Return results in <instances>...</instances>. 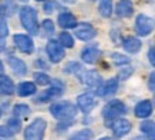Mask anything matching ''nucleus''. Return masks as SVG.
Returning <instances> with one entry per match:
<instances>
[{
  "label": "nucleus",
  "instance_id": "1",
  "mask_svg": "<svg viewBox=\"0 0 155 140\" xmlns=\"http://www.w3.org/2000/svg\"><path fill=\"white\" fill-rule=\"evenodd\" d=\"M50 112L56 119L63 122H70L73 117L77 115V107L71 102L67 101H61V102H56L50 106Z\"/></svg>",
  "mask_w": 155,
  "mask_h": 140
},
{
  "label": "nucleus",
  "instance_id": "2",
  "mask_svg": "<svg viewBox=\"0 0 155 140\" xmlns=\"http://www.w3.org/2000/svg\"><path fill=\"white\" fill-rule=\"evenodd\" d=\"M127 113V106L124 105V102L118 101V99H114V101H110V102L103 107V117L107 122V126L111 125L114 120L120 119L121 116H124Z\"/></svg>",
  "mask_w": 155,
  "mask_h": 140
},
{
  "label": "nucleus",
  "instance_id": "3",
  "mask_svg": "<svg viewBox=\"0 0 155 140\" xmlns=\"http://www.w3.org/2000/svg\"><path fill=\"white\" fill-rule=\"evenodd\" d=\"M20 21L26 30L30 34L38 33V21H37V13L33 7L24 6L20 9Z\"/></svg>",
  "mask_w": 155,
  "mask_h": 140
},
{
  "label": "nucleus",
  "instance_id": "4",
  "mask_svg": "<svg viewBox=\"0 0 155 140\" xmlns=\"http://www.w3.org/2000/svg\"><path fill=\"white\" fill-rule=\"evenodd\" d=\"M46 127H47V122L44 119H41V117L34 119L24 129V140H43Z\"/></svg>",
  "mask_w": 155,
  "mask_h": 140
},
{
  "label": "nucleus",
  "instance_id": "5",
  "mask_svg": "<svg viewBox=\"0 0 155 140\" xmlns=\"http://www.w3.org/2000/svg\"><path fill=\"white\" fill-rule=\"evenodd\" d=\"M152 28H154V21L145 16V14H138L135 20V31L138 36L145 37L150 33H152Z\"/></svg>",
  "mask_w": 155,
  "mask_h": 140
},
{
  "label": "nucleus",
  "instance_id": "6",
  "mask_svg": "<svg viewBox=\"0 0 155 140\" xmlns=\"http://www.w3.org/2000/svg\"><path fill=\"white\" fill-rule=\"evenodd\" d=\"M46 51H47V55L51 62H60V61L64 58V55H66L63 45H61L60 42L54 41V40H50V41L47 42Z\"/></svg>",
  "mask_w": 155,
  "mask_h": 140
},
{
  "label": "nucleus",
  "instance_id": "7",
  "mask_svg": "<svg viewBox=\"0 0 155 140\" xmlns=\"http://www.w3.org/2000/svg\"><path fill=\"white\" fill-rule=\"evenodd\" d=\"M75 37L80 38L81 41H90V40H93V38L97 36V31H95V28L88 23H81L80 26H77L75 27Z\"/></svg>",
  "mask_w": 155,
  "mask_h": 140
},
{
  "label": "nucleus",
  "instance_id": "8",
  "mask_svg": "<svg viewBox=\"0 0 155 140\" xmlns=\"http://www.w3.org/2000/svg\"><path fill=\"white\" fill-rule=\"evenodd\" d=\"M14 40V44L16 47L19 48L21 52L24 54H31L34 50V44H33V40L28 37V36H24V34H16L13 37Z\"/></svg>",
  "mask_w": 155,
  "mask_h": 140
},
{
  "label": "nucleus",
  "instance_id": "9",
  "mask_svg": "<svg viewBox=\"0 0 155 140\" xmlns=\"http://www.w3.org/2000/svg\"><path fill=\"white\" fill-rule=\"evenodd\" d=\"M111 129H113L114 136L120 139V137H124L125 135H128L131 132V123L127 120V119H117L115 122H113L111 125Z\"/></svg>",
  "mask_w": 155,
  "mask_h": 140
},
{
  "label": "nucleus",
  "instance_id": "10",
  "mask_svg": "<svg viewBox=\"0 0 155 140\" xmlns=\"http://www.w3.org/2000/svg\"><path fill=\"white\" fill-rule=\"evenodd\" d=\"M77 105L81 109V112L84 113H90L97 105V101L95 98L91 95V93H83L77 98Z\"/></svg>",
  "mask_w": 155,
  "mask_h": 140
},
{
  "label": "nucleus",
  "instance_id": "11",
  "mask_svg": "<svg viewBox=\"0 0 155 140\" xmlns=\"http://www.w3.org/2000/svg\"><path fill=\"white\" fill-rule=\"evenodd\" d=\"M57 85H54V86H51L50 89H47L46 92H43L40 96H38L37 99H36V102H47V101H50V99L53 98H57V96H60L61 93L64 92V86L61 85V82H56Z\"/></svg>",
  "mask_w": 155,
  "mask_h": 140
},
{
  "label": "nucleus",
  "instance_id": "12",
  "mask_svg": "<svg viewBox=\"0 0 155 140\" xmlns=\"http://www.w3.org/2000/svg\"><path fill=\"white\" fill-rule=\"evenodd\" d=\"M80 79L83 81V84H85L90 88H98L100 85H101V82H103L100 74L95 72V71H85L84 74L81 75Z\"/></svg>",
  "mask_w": 155,
  "mask_h": 140
},
{
  "label": "nucleus",
  "instance_id": "13",
  "mask_svg": "<svg viewBox=\"0 0 155 140\" xmlns=\"http://www.w3.org/2000/svg\"><path fill=\"white\" fill-rule=\"evenodd\" d=\"M101 57V51L97 47H85L81 51V60L84 61L85 64H95Z\"/></svg>",
  "mask_w": 155,
  "mask_h": 140
},
{
  "label": "nucleus",
  "instance_id": "14",
  "mask_svg": "<svg viewBox=\"0 0 155 140\" xmlns=\"http://www.w3.org/2000/svg\"><path fill=\"white\" fill-rule=\"evenodd\" d=\"M118 89V79L115 78H111V79H108L103 86H98V95L100 96H110V95H114V93L117 92Z\"/></svg>",
  "mask_w": 155,
  "mask_h": 140
},
{
  "label": "nucleus",
  "instance_id": "15",
  "mask_svg": "<svg viewBox=\"0 0 155 140\" xmlns=\"http://www.w3.org/2000/svg\"><path fill=\"white\" fill-rule=\"evenodd\" d=\"M115 11H117L118 17H130L134 13V6L130 0H120Z\"/></svg>",
  "mask_w": 155,
  "mask_h": 140
},
{
  "label": "nucleus",
  "instance_id": "16",
  "mask_svg": "<svg viewBox=\"0 0 155 140\" xmlns=\"http://www.w3.org/2000/svg\"><path fill=\"white\" fill-rule=\"evenodd\" d=\"M134 113H135L137 117H141V119L148 117L152 113V103H151V101H142V102H140L135 106V109H134Z\"/></svg>",
  "mask_w": 155,
  "mask_h": 140
},
{
  "label": "nucleus",
  "instance_id": "17",
  "mask_svg": "<svg viewBox=\"0 0 155 140\" xmlns=\"http://www.w3.org/2000/svg\"><path fill=\"white\" fill-rule=\"evenodd\" d=\"M122 47H124V50L130 54H135L141 50V41L135 37H127L124 38V41H122Z\"/></svg>",
  "mask_w": 155,
  "mask_h": 140
},
{
  "label": "nucleus",
  "instance_id": "18",
  "mask_svg": "<svg viewBox=\"0 0 155 140\" xmlns=\"http://www.w3.org/2000/svg\"><path fill=\"white\" fill-rule=\"evenodd\" d=\"M9 65L12 67V71L17 75H26V72H27V67L24 64V61H21L17 57H10Z\"/></svg>",
  "mask_w": 155,
  "mask_h": 140
},
{
  "label": "nucleus",
  "instance_id": "19",
  "mask_svg": "<svg viewBox=\"0 0 155 140\" xmlns=\"http://www.w3.org/2000/svg\"><path fill=\"white\" fill-rule=\"evenodd\" d=\"M58 26L63 28H74L77 26V19L71 13H61L58 16Z\"/></svg>",
  "mask_w": 155,
  "mask_h": 140
},
{
  "label": "nucleus",
  "instance_id": "20",
  "mask_svg": "<svg viewBox=\"0 0 155 140\" xmlns=\"http://www.w3.org/2000/svg\"><path fill=\"white\" fill-rule=\"evenodd\" d=\"M7 36H9V27H7V23H6L3 7L0 6V48L5 47V41Z\"/></svg>",
  "mask_w": 155,
  "mask_h": 140
},
{
  "label": "nucleus",
  "instance_id": "21",
  "mask_svg": "<svg viewBox=\"0 0 155 140\" xmlns=\"http://www.w3.org/2000/svg\"><path fill=\"white\" fill-rule=\"evenodd\" d=\"M14 84L9 76H2L0 78V93L3 95H13L14 93Z\"/></svg>",
  "mask_w": 155,
  "mask_h": 140
},
{
  "label": "nucleus",
  "instance_id": "22",
  "mask_svg": "<svg viewBox=\"0 0 155 140\" xmlns=\"http://www.w3.org/2000/svg\"><path fill=\"white\" fill-rule=\"evenodd\" d=\"M140 130L147 136L148 140H155V122L147 120L140 125Z\"/></svg>",
  "mask_w": 155,
  "mask_h": 140
},
{
  "label": "nucleus",
  "instance_id": "23",
  "mask_svg": "<svg viewBox=\"0 0 155 140\" xmlns=\"http://www.w3.org/2000/svg\"><path fill=\"white\" fill-rule=\"evenodd\" d=\"M36 85L33 82H21V84L17 86V93H19V96H30V95H33L36 93Z\"/></svg>",
  "mask_w": 155,
  "mask_h": 140
},
{
  "label": "nucleus",
  "instance_id": "24",
  "mask_svg": "<svg viewBox=\"0 0 155 140\" xmlns=\"http://www.w3.org/2000/svg\"><path fill=\"white\" fill-rule=\"evenodd\" d=\"M98 11L103 17H110L113 14V0H100Z\"/></svg>",
  "mask_w": 155,
  "mask_h": 140
},
{
  "label": "nucleus",
  "instance_id": "25",
  "mask_svg": "<svg viewBox=\"0 0 155 140\" xmlns=\"http://www.w3.org/2000/svg\"><path fill=\"white\" fill-rule=\"evenodd\" d=\"M13 113L16 117H27L30 115V107L27 105H24V103H19V105L14 106Z\"/></svg>",
  "mask_w": 155,
  "mask_h": 140
},
{
  "label": "nucleus",
  "instance_id": "26",
  "mask_svg": "<svg viewBox=\"0 0 155 140\" xmlns=\"http://www.w3.org/2000/svg\"><path fill=\"white\" fill-rule=\"evenodd\" d=\"M68 140H93V132L88 129H84V130L74 133Z\"/></svg>",
  "mask_w": 155,
  "mask_h": 140
},
{
  "label": "nucleus",
  "instance_id": "27",
  "mask_svg": "<svg viewBox=\"0 0 155 140\" xmlns=\"http://www.w3.org/2000/svg\"><path fill=\"white\" fill-rule=\"evenodd\" d=\"M58 41L63 47H67V48H73L74 47V40L71 37L70 33H61L58 36Z\"/></svg>",
  "mask_w": 155,
  "mask_h": 140
},
{
  "label": "nucleus",
  "instance_id": "28",
  "mask_svg": "<svg viewBox=\"0 0 155 140\" xmlns=\"http://www.w3.org/2000/svg\"><path fill=\"white\" fill-rule=\"evenodd\" d=\"M111 58H113L115 65L122 67V65H128V64H130V58L125 55H122V54H118V52H114L113 55H111Z\"/></svg>",
  "mask_w": 155,
  "mask_h": 140
},
{
  "label": "nucleus",
  "instance_id": "29",
  "mask_svg": "<svg viewBox=\"0 0 155 140\" xmlns=\"http://www.w3.org/2000/svg\"><path fill=\"white\" fill-rule=\"evenodd\" d=\"M34 81H36V84L41 85V86L48 85L50 82H51L50 76H48L47 74H43V72H36V74H34Z\"/></svg>",
  "mask_w": 155,
  "mask_h": 140
},
{
  "label": "nucleus",
  "instance_id": "30",
  "mask_svg": "<svg viewBox=\"0 0 155 140\" xmlns=\"http://www.w3.org/2000/svg\"><path fill=\"white\" fill-rule=\"evenodd\" d=\"M6 126L9 127L14 135V133L20 132V129H21V123H20V120L17 119V117H10L9 120H7V125H6Z\"/></svg>",
  "mask_w": 155,
  "mask_h": 140
},
{
  "label": "nucleus",
  "instance_id": "31",
  "mask_svg": "<svg viewBox=\"0 0 155 140\" xmlns=\"http://www.w3.org/2000/svg\"><path fill=\"white\" fill-rule=\"evenodd\" d=\"M41 27H43V30L46 31L47 34H53L54 33V24H53V21L51 20H44L43 21V24H41Z\"/></svg>",
  "mask_w": 155,
  "mask_h": 140
},
{
  "label": "nucleus",
  "instance_id": "32",
  "mask_svg": "<svg viewBox=\"0 0 155 140\" xmlns=\"http://www.w3.org/2000/svg\"><path fill=\"white\" fill-rule=\"evenodd\" d=\"M131 74H132L131 67H122L121 70H120V72H118V76H120V79H127Z\"/></svg>",
  "mask_w": 155,
  "mask_h": 140
},
{
  "label": "nucleus",
  "instance_id": "33",
  "mask_svg": "<svg viewBox=\"0 0 155 140\" xmlns=\"http://www.w3.org/2000/svg\"><path fill=\"white\" fill-rule=\"evenodd\" d=\"M77 71H80L78 62H68L66 65V72H77Z\"/></svg>",
  "mask_w": 155,
  "mask_h": 140
},
{
  "label": "nucleus",
  "instance_id": "34",
  "mask_svg": "<svg viewBox=\"0 0 155 140\" xmlns=\"http://www.w3.org/2000/svg\"><path fill=\"white\" fill-rule=\"evenodd\" d=\"M13 136V132L10 130L7 126H0V137H10Z\"/></svg>",
  "mask_w": 155,
  "mask_h": 140
},
{
  "label": "nucleus",
  "instance_id": "35",
  "mask_svg": "<svg viewBox=\"0 0 155 140\" xmlns=\"http://www.w3.org/2000/svg\"><path fill=\"white\" fill-rule=\"evenodd\" d=\"M148 88H150V91L155 92V72H152V74L150 75V79H148Z\"/></svg>",
  "mask_w": 155,
  "mask_h": 140
},
{
  "label": "nucleus",
  "instance_id": "36",
  "mask_svg": "<svg viewBox=\"0 0 155 140\" xmlns=\"http://www.w3.org/2000/svg\"><path fill=\"white\" fill-rule=\"evenodd\" d=\"M148 58H150L151 64L155 67V47H151L150 51H148Z\"/></svg>",
  "mask_w": 155,
  "mask_h": 140
},
{
  "label": "nucleus",
  "instance_id": "37",
  "mask_svg": "<svg viewBox=\"0 0 155 140\" xmlns=\"http://www.w3.org/2000/svg\"><path fill=\"white\" fill-rule=\"evenodd\" d=\"M44 11H46V13H51L53 11V3H46V5H44Z\"/></svg>",
  "mask_w": 155,
  "mask_h": 140
},
{
  "label": "nucleus",
  "instance_id": "38",
  "mask_svg": "<svg viewBox=\"0 0 155 140\" xmlns=\"http://www.w3.org/2000/svg\"><path fill=\"white\" fill-rule=\"evenodd\" d=\"M3 72V64H2V61H0V74Z\"/></svg>",
  "mask_w": 155,
  "mask_h": 140
},
{
  "label": "nucleus",
  "instance_id": "39",
  "mask_svg": "<svg viewBox=\"0 0 155 140\" xmlns=\"http://www.w3.org/2000/svg\"><path fill=\"white\" fill-rule=\"evenodd\" d=\"M100 140H110L108 137H103V139H100Z\"/></svg>",
  "mask_w": 155,
  "mask_h": 140
},
{
  "label": "nucleus",
  "instance_id": "40",
  "mask_svg": "<svg viewBox=\"0 0 155 140\" xmlns=\"http://www.w3.org/2000/svg\"><path fill=\"white\" fill-rule=\"evenodd\" d=\"M2 113H3V112H2V109H0V117H2Z\"/></svg>",
  "mask_w": 155,
  "mask_h": 140
},
{
  "label": "nucleus",
  "instance_id": "41",
  "mask_svg": "<svg viewBox=\"0 0 155 140\" xmlns=\"http://www.w3.org/2000/svg\"><path fill=\"white\" fill-rule=\"evenodd\" d=\"M134 140H141V139H134Z\"/></svg>",
  "mask_w": 155,
  "mask_h": 140
},
{
  "label": "nucleus",
  "instance_id": "42",
  "mask_svg": "<svg viewBox=\"0 0 155 140\" xmlns=\"http://www.w3.org/2000/svg\"><path fill=\"white\" fill-rule=\"evenodd\" d=\"M38 2H44V0H38Z\"/></svg>",
  "mask_w": 155,
  "mask_h": 140
},
{
  "label": "nucleus",
  "instance_id": "43",
  "mask_svg": "<svg viewBox=\"0 0 155 140\" xmlns=\"http://www.w3.org/2000/svg\"><path fill=\"white\" fill-rule=\"evenodd\" d=\"M21 2H26V0H21Z\"/></svg>",
  "mask_w": 155,
  "mask_h": 140
},
{
  "label": "nucleus",
  "instance_id": "44",
  "mask_svg": "<svg viewBox=\"0 0 155 140\" xmlns=\"http://www.w3.org/2000/svg\"><path fill=\"white\" fill-rule=\"evenodd\" d=\"M154 101H155V99H154Z\"/></svg>",
  "mask_w": 155,
  "mask_h": 140
}]
</instances>
